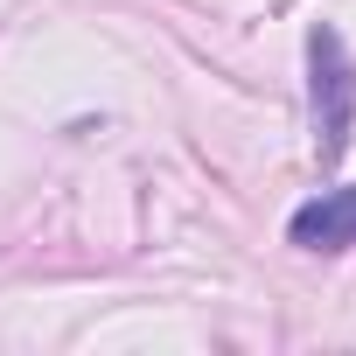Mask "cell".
Masks as SVG:
<instances>
[{
    "mask_svg": "<svg viewBox=\"0 0 356 356\" xmlns=\"http://www.w3.org/2000/svg\"><path fill=\"white\" fill-rule=\"evenodd\" d=\"M307 112H314L321 168H342L349 133H356V63H349V42L328 22L307 29Z\"/></svg>",
    "mask_w": 356,
    "mask_h": 356,
    "instance_id": "obj_1",
    "label": "cell"
},
{
    "mask_svg": "<svg viewBox=\"0 0 356 356\" xmlns=\"http://www.w3.org/2000/svg\"><path fill=\"white\" fill-rule=\"evenodd\" d=\"M286 238L300 252H356V182L349 189H321L286 217Z\"/></svg>",
    "mask_w": 356,
    "mask_h": 356,
    "instance_id": "obj_2",
    "label": "cell"
}]
</instances>
